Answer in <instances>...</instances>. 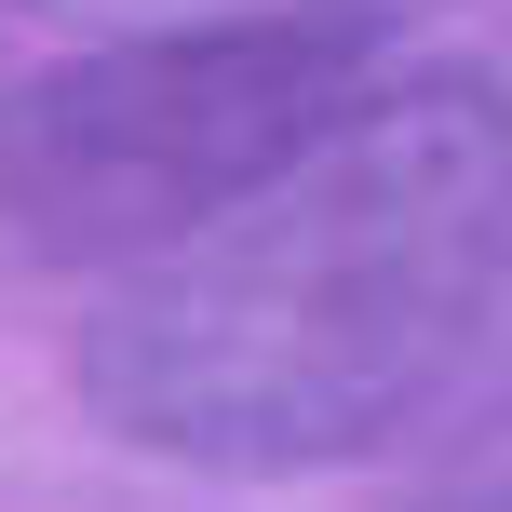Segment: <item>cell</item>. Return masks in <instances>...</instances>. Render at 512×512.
<instances>
[{
  "instance_id": "obj_2",
  "label": "cell",
  "mask_w": 512,
  "mask_h": 512,
  "mask_svg": "<svg viewBox=\"0 0 512 512\" xmlns=\"http://www.w3.org/2000/svg\"><path fill=\"white\" fill-rule=\"evenodd\" d=\"M391 81L378 14L256 0L68 54L0 95V270H149Z\"/></svg>"
},
{
  "instance_id": "obj_1",
  "label": "cell",
  "mask_w": 512,
  "mask_h": 512,
  "mask_svg": "<svg viewBox=\"0 0 512 512\" xmlns=\"http://www.w3.org/2000/svg\"><path fill=\"white\" fill-rule=\"evenodd\" d=\"M512 283V95L391 68L270 189L122 270L81 324L108 432L189 472H324L391 445Z\"/></svg>"
},
{
  "instance_id": "obj_3",
  "label": "cell",
  "mask_w": 512,
  "mask_h": 512,
  "mask_svg": "<svg viewBox=\"0 0 512 512\" xmlns=\"http://www.w3.org/2000/svg\"><path fill=\"white\" fill-rule=\"evenodd\" d=\"M418 512H512V405L459 432V472H445V486L418 499Z\"/></svg>"
}]
</instances>
